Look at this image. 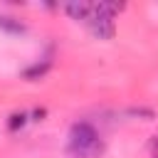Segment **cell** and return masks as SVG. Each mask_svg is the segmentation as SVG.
Wrapping results in <instances>:
<instances>
[{
    "label": "cell",
    "instance_id": "6da1fadb",
    "mask_svg": "<svg viewBox=\"0 0 158 158\" xmlns=\"http://www.w3.org/2000/svg\"><path fill=\"white\" fill-rule=\"evenodd\" d=\"M69 148L79 156H96V151H101V146H99V136H96L94 126L86 121L74 123L69 131Z\"/></svg>",
    "mask_w": 158,
    "mask_h": 158
},
{
    "label": "cell",
    "instance_id": "7a4b0ae2",
    "mask_svg": "<svg viewBox=\"0 0 158 158\" xmlns=\"http://www.w3.org/2000/svg\"><path fill=\"white\" fill-rule=\"evenodd\" d=\"M86 25H89L91 35H94V37H99V40H111V37H114V32H116V22H114V17H111V15H106V12H99V10H96V5H94V10H91V15H89Z\"/></svg>",
    "mask_w": 158,
    "mask_h": 158
},
{
    "label": "cell",
    "instance_id": "3957f363",
    "mask_svg": "<svg viewBox=\"0 0 158 158\" xmlns=\"http://www.w3.org/2000/svg\"><path fill=\"white\" fill-rule=\"evenodd\" d=\"M91 10H94V2H86V0H77V2H67V5H64V12H67L72 20H81V22L89 20Z\"/></svg>",
    "mask_w": 158,
    "mask_h": 158
},
{
    "label": "cell",
    "instance_id": "277c9868",
    "mask_svg": "<svg viewBox=\"0 0 158 158\" xmlns=\"http://www.w3.org/2000/svg\"><path fill=\"white\" fill-rule=\"evenodd\" d=\"M0 30L10 32V35H22L27 27L17 20V17H10V15H0Z\"/></svg>",
    "mask_w": 158,
    "mask_h": 158
},
{
    "label": "cell",
    "instance_id": "5b68a950",
    "mask_svg": "<svg viewBox=\"0 0 158 158\" xmlns=\"http://www.w3.org/2000/svg\"><path fill=\"white\" fill-rule=\"evenodd\" d=\"M49 67H52V62H49V59H42V62H37V64H32L30 69H25V79H30V81L42 79V77L49 72Z\"/></svg>",
    "mask_w": 158,
    "mask_h": 158
},
{
    "label": "cell",
    "instance_id": "8992f818",
    "mask_svg": "<svg viewBox=\"0 0 158 158\" xmlns=\"http://www.w3.org/2000/svg\"><path fill=\"white\" fill-rule=\"evenodd\" d=\"M25 121H27V114H25V111H15V114L10 116V121H7V128H10V131H17V128L25 126Z\"/></svg>",
    "mask_w": 158,
    "mask_h": 158
},
{
    "label": "cell",
    "instance_id": "52a82bcc",
    "mask_svg": "<svg viewBox=\"0 0 158 158\" xmlns=\"http://www.w3.org/2000/svg\"><path fill=\"white\" fill-rule=\"evenodd\" d=\"M133 116H146V118H153V111L151 109H131Z\"/></svg>",
    "mask_w": 158,
    "mask_h": 158
},
{
    "label": "cell",
    "instance_id": "ba28073f",
    "mask_svg": "<svg viewBox=\"0 0 158 158\" xmlns=\"http://www.w3.org/2000/svg\"><path fill=\"white\" fill-rule=\"evenodd\" d=\"M44 114H47V111H44V109H37V111H35V114H32V116H35V121H42V116H44Z\"/></svg>",
    "mask_w": 158,
    "mask_h": 158
}]
</instances>
